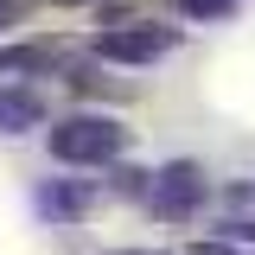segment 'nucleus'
Segmentation results:
<instances>
[{
	"mask_svg": "<svg viewBox=\"0 0 255 255\" xmlns=\"http://www.w3.org/2000/svg\"><path fill=\"white\" fill-rule=\"evenodd\" d=\"M6 13H13V0H0V26H6Z\"/></svg>",
	"mask_w": 255,
	"mask_h": 255,
	"instance_id": "1a4fd4ad",
	"label": "nucleus"
},
{
	"mask_svg": "<svg viewBox=\"0 0 255 255\" xmlns=\"http://www.w3.org/2000/svg\"><path fill=\"white\" fill-rule=\"evenodd\" d=\"M32 122H45V96L6 83V90H0V134H26Z\"/></svg>",
	"mask_w": 255,
	"mask_h": 255,
	"instance_id": "20e7f679",
	"label": "nucleus"
},
{
	"mask_svg": "<svg viewBox=\"0 0 255 255\" xmlns=\"http://www.w3.org/2000/svg\"><path fill=\"white\" fill-rule=\"evenodd\" d=\"M147 198H153L159 217H185L191 204L204 198V179H198V166H166V172H159V185L147 191Z\"/></svg>",
	"mask_w": 255,
	"mask_h": 255,
	"instance_id": "7ed1b4c3",
	"label": "nucleus"
},
{
	"mask_svg": "<svg viewBox=\"0 0 255 255\" xmlns=\"http://www.w3.org/2000/svg\"><path fill=\"white\" fill-rule=\"evenodd\" d=\"M51 45H19V51H0V70H26V64H51Z\"/></svg>",
	"mask_w": 255,
	"mask_h": 255,
	"instance_id": "423d86ee",
	"label": "nucleus"
},
{
	"mask_svg": "<svg viewBox=\"0 0 255 255\" xmlns=\"http://www.w3.org/2000/svg\"><path fill=\"white\" fill-rule=\"evenodd\" d=\"M90 198H96V191L83 185V179H77V185H45V191H38V211L64 223V217H83V211H90Z\"/></svg>",
	"mask_w": 255,
	"mask_h": 255,
	"instance_id": "39448f33",
	"label": "nucleus"
},
{
	"mask_svg": "<svg viewBox=\"0 0 255 255\" xmlns=\"http://www.w3.org/2000/svg\"><path fill=\"white\" fill-rule=\"evenodd\" d=\"M185 255H236V249H230V243H191Z\"/></svg>",
	"mask_w": 255,
	"mask_h": 255,
	"instance_id": "6e6552de",
	"label": "nucleus"
},
{
	"mask_svg": "<svg viewBox=\"0 0 255 255\" xmlns=\"http://www.w3.org/2000/svg\"><path fill=\"white\" fill-rule=\"evenodd\" d=\"M122 255H153V249H122Z\"/></svg>",
	"mask_w": 255,
	"mask_h": 255,
	"instance_id": "9d476101",
	"label": "nucleus"
},
{
	"mask_svg": "<svg viewBox=\"0 0 255 255\" xmlns=\"http://www.w3.org/2000/svg\"><path fill=\"white\" fill-rule=\"evenodd\" d=\"M64 6H77V0H64Z\"/></svg>",
	"mask_w": 255,
	"mask_h": 255,
	"instance_id": "9b49d317",
	"label": "nucleus"
},
{
	"mask_svg": "<svg viewBox=\"0 0 255 255\" xmlns=\"http://www.w3.org/2000/svg\"><path fill=\"white\" fill-rule=\"evenodd\" d=\"M96 51L109 64H153L172 51V32L166 26H109L102 38H96Z\"/></svg>",
	"mask_w": 255,
	"mask_h": 255,
	"instance_id": "f03ea898",
	"label": "nucleus"
},
{
	"mask_svg": "<svg viewBox=\"0 0 255 255\" xmlns=\"http://www.w3.org/2000/svg\"><path fill=\"white\" fill-rule=\"evenodd\" d=\"M185 13H198V19H217V13H230V0H179Z\"/></svg>",
	"mask_w": 255,
	"mask_h": 255,
	"instance_id": "0eeeda50",
	"label": "nucleus"
},
{
	"mask_svg": "<svg viewBox=\"0 0 255 255\" xmlns=\"http://www.w3.org/2000/svg\"><path fill=\"white\" fill-rule=\"evenodd\" d=\"M122 147H128V128L115 115H64L51 128V153L64 166H109Z\"/></svg>",
	"mask_w": 255,
	"mask_h": 255,
	"instance_id": "f257e3e1",
	"label": "nucleus"
}]
</instances>
